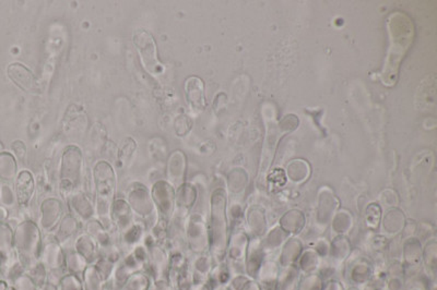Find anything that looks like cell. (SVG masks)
<instances>
[{"label": "cell", "instance_id": "obj_4", "mask_svg": "<svg viewBox=\"0 0 437 290\" xmlns=\"http://www.w3.org/2000/svg\"><path fill=\"white\" fill-rule=\"evenodd\" d=\"M209 242L214 259L223 258L227 244V222H225V197L223 190H216L211 197V220L209 228Z\"/></svg>", "mask_w": 437, "mask_h": 290}, {"label": "cell", "instance_id": "obj_33", "mask_svg": "<svg viewBox=\"0 0 437 290\" xmlns=\"http://www.w3.org/2000/svg\"><path fill=\"white\" fill-rule=\"evenodd\" d=\"M11 150H12L15 157L18 158L20 161L24 162L26 155V146L22 141L17 140L11 144Z\"/></svg>", "mask_w": 437, "mask_h": 290}, {"label": "cell", "instance_id": "obj_21", "mask_svg": "<svg viewBox=\"0 0 437 290\" xmlns=\"http://www.w3.org/2000/svg\"><path fill=\"white\" fill-rule=\"evenodd\" d=\"M79 229H80V222L78 218L69 213L68 215L64 216L57 229L55 231L54 239L63 246V249L69 248L68 244L76 237Z\"/></svg>", "mask_w": 437, "mask_h": 290}, {"label": "cell", "instance_id": "obj_2", "mask_svg": "<svg viewBox=\"0 0 437 290\" xmlns=\"http://www.w3.org/2000/svg\"><path fill=\"white\" fill-rule=\"evenodd\" d=\"M15 252L26 272L37 267L41 262L43 239L42 231L33 220H24L15 228Z\"/></svg>", "mask_w": 437, "mask_h": 290}, {"label": "cell", "instance_id": "obj_23", "mask_svg": "<svg viewBox=\"0 0 437 290\" xmlns=\"http://www.w3.org/2000/svg\"><path fill=\"white\" fill-rule=\"evenodd\" d=\"M65 252V267L68 274L75 275L79 280H82L84 273L89 267L86 260L77 253L73 248L64 249Z\"/></svg>", "mask_w": 437, "mask_h": 290}, {"label": "cell", "instance_id": "obj_5", "mask_svg": "<svg viewBox=\"0 0 437 290\" xmlns=\"http://www.w3.org/2000/svg\"><path fill=\"white\" fill-rule=\"evenodd\" d=\"M147 263V248L136 246L131 251L124 254L113 271L106 290H120L129 278L136 273L145 272Z\"/></svg>", "mask_w": 437, "mask_h": 290}, {"label": "cell", "instance_id": "obj_9", "mask_svg": "<svg viewBox=\"0 0 437 290\" xmlns=\"http://www.w3.org/2000/svg\"><path fill=\"white\" fill-rule=\"evenodd\" d=\"M150 191L156 213L159 216V220L156 224L169 228L175 213L174 186L169 184L167 179H160L154 182Z\"/></svg>", "mask_w": 437, "mask_h": 290}, {"label": "cell", "instance_id": "obj_28", "mask_svg": "<svg viewBox=\"0 0 437 290\" xmlns=\"http://www.w3.org/2000/svg\"><path fill=\"white\" fill-rule=\"evenodd\" d=\"M137 148H138V145L133 137H126L125 140L122 141L120 150H118V162L122 165L127 164L128 162L131 161V157L137 151Z\"/></svg>", "mask_w": 437, "mask_h": 290}, {"label": "cell", "instance_id": "obj_17", "mask_svg": "<svg viewBox=\"0 0 437 290\" xmlns=\"http://www.w3.org/2000/svg\"><path fill=\"white\" fill-rule=\"evenodd\" d=\"M68 204L71 207V213L75 218H78L82 222H88L95 215V205L89 199L88 195L82 191H75L68 197Z\"/></svg>", "mask_w": 437, "mask_h": 290}, {"label": "cell", "instance_id": "obj_32", "mask_svg": "<svg viewBox=\"0 0 437 290\" xmlns=\"http://www.w3.org/2000/svg\"><path fill=\"white\" fill-rule=\"evenodd\" d=\"M28 274L31 276L32 280L37 284V287H41V286L44 285L47 282L46 269L43 267L41 262L33 269H31L30 272H28Z\"/></svg>", "mask_w": 437, "mask_h": 290}, {"label": "cell", "instance_id": "obj_20", "mask_svg": "<svg viewBox=\"0 0 437 290\" xmlns=\"http://www.w3.org/2000/svg\"><path fill=\"white\" fill-rule=\"evenodd\" d=\"M15 231L7 222L0 223V259H1V271L3 267L8 265L11 261L17 259L15 252Z\"/></svg>", "mask_w": 437, "mask_h": 290}, {"label": "cell", "instance_id": "obj_22", "mask_svg": "<svg viewBox=\"0 0 437 290\" xmlns=\"http://www.w3.org/2000/svg\"><path fill=\"white\" fill-rule=\"evenodd\" d=\"M73 250L86 260L89 265H94L100 258L97 244L91 237L82 233L73 241Z\"/></svg>", "mask_w": 437, "mask_h": 290}, {"label": "cell", "instance_id": "obj_1", "mask_svg": "<svg viewBox=\"0 0 437 290\" xmlns=\"http://www.w3.org/2000/svg\"><path fill=\"white\" fill-rule=\"evenodd\" d=\"M94 189H95V214L97 220L109 231L112 225L111 210L116 199L118 179L111 164L100 161L93 168Z\"/></svg>", "mask_w": 437, "mask_h": 290}, {"label": "cell", "instance_id": "obj_14", "mask_svg": "<svg viewBox=\"0 0 437 290\" xmlns=\"http://www.w3.org/2000/svg\"><path fill=\"white\" fill-rule=\"evenodd\" d=\"M7 75L21 91L35 93L37 91V80L29 68L20 62H13L7 68Z\"/></svg>", "mask_w": 437, "mask_h": 290}, {"label": "cell", "instance_id": "obj_15", "mask_svg": "<svg viewBox=\"0 0 437 290\" xmlns=\"http://www.w3.org/2000/svg\"><path fill=\"white\" fill-rule=\"evenodd\" d=\"M186 168H187V162H186L185 154L180 150L174 151L167 160V180L174 186L175 189L183 184H185Z\"/></svg>", "mask_w": 437, "mask_h": 290}, {"label": "cell", "instance_id": "obj_13", "mask_svg": "<svg viewBox=\"0 0 437 290\" xmlns=\"http://www.w3.org/2000/svg\"><path fill=\"white\" fill-rule=\"evenodd\" d=\"M111 222L115 231L120 233V237L125 235L136 225L135 215L125 199H115L111 210Z\"/></svg>", "mask_w": 437, "mask_h": 290}, {"label": "cell", "instance_id": "obj_40", "mask_svg": "<svg viewBox=\"0 0 437 290\" xmlns=\"http://www.w3.org/2000/svg\"><path fill=\"white\" fill-rule=\"evenodd\" d=\"M7 290H13V288L11 287V286H8V288H7Z\"/></svg>", "mask_w": 437, "mask_h": 290}, {"label": "cell", "instance_id": "obj_26", "mask_svg": "<svg viewBox=\"0 0 437 290\" xmlns=\"http://www.w3.org/2000/svg\"><path fill=\"white\" fill-rule=\"evenodd\" d=\"M192 272H193L194 282H206L210 276L211 259L206 254H201L196 260L194 265H192Z\"/></svg>", "mask_w": 437, "mask_h": 290}, {"label": "cell", "instance_id": "obj_27", "mask_svg": "<svg viewBox=\"0 0 437 290\" xmlns=\"http://www.w3.org/2000/svg\"><path fill=\"white\" fill-rule=\"evenodd\" d=\"M150 278L145 272L136 273L131 276L120 290H148L150 286Z\"/></svg>", "mask_w": 437, "mask_h": 290}, {"label": "cell", "instance_id": "obj_35", "mask_svg": "<svg viewBox=\"0 0 437 290\" xmlns=\"http://www.w3.org/2000/svg\"><path fill=\"white\" fill-rule=\"evenodd\" d=\"M9 212L6 207L0 205V223H6L8 220Z\"/></svg>", "mask_w": 437, "mask_h": 290}, {"label": "cell", "instance_id": "obj_11", "mask_svg": "<svg viewBox=\"0 0 437 290\" xmlns=\"http://www.w3.org/2000/svg\"><path fill=\"white\" fill-rule=\"evenodd\" d=\"M186 238L190 251L198 255L206 253L210 248L209 231L201 214H192L186 220Z\"/></svg>", "mask_w": 437, "mask_h": 290}, {"label": "cell", "instance_id": "obj_10", "mask_svg": "<svg viewBox=\"0 0 437 290\" xmlns=\"http://www.w3.org/2000/svg\"><path fill=\"white\" fill-rule=\"evenodd\" d=\"M147 263L145 273L150 280H169V252L167 246L156 244L154 239L146 241Z\"/></svg>", "mask_w": 437, "mask_h": 290}, {"label": "cell", "instance_id": "obj_12", "mask_svg": "<svg viewBox=\"0 0 437 290\" xmlns=\"http://www.w3.org/2000/svg\"><path fill=\"white\" fill-rule=\"evenodd\" d=\"M39 223L45 233H53L64 218V204L57 197H47L39 206Z\"/></svg>", "mask_w": 437, "mask_h": 290}, {"label": "cell", "instance_id": "obj_30", "mask_svg": "<svg viewBox=\"0 0 437 290\" xmlns=\"http://www.w3.org/2000/svg\"><path fill=\"white\" fill-rule=\"evenodd\" d=\"M11 287L13 288V290H37L39 287H37V284L34 282V280H32L31 276H30L28 273H24V274L20 275L18 278L13 280L12 284H11Z\"/></svg>", "mask_w": 437, "mask_h": 290}, {"label": "cell", "instance_id": "obj_36", "mask_svg": "<svg viewBox=\"0 0 437 290\" xmlns=\"http://www.w3.org/2000/svg\"><path fill=\"white\" fill-rule=\"evenodd\" d=\"M37 290H58V289H57V286L53 285V284H50V282H46V284H44V285L41 286V287H39V289Z\"/></svg>", "mask_w": 437, "mask_h": 290}, {"label": "cell", "instance_id": "obj_8", "mask_svg": "<svg viewBox=\"0 0 437 290\" xmlns=\"http://www.w3.org/2000/svg\"><path fill=\"white\" fill-rule=\"evenodd\" d=\"M41 263L47 272V282L59 285L60 280L68 274L65 267V252L63 246L54 238L43 244Z\"/></svg>", "mask_w": 437, "mask_h": 290}, {"label": "cell", "instance_id": "obj_39", "mask_svg": "<svg viewBox=\"0 0 437 290\" xmlns=\"http://www.w3.org/2000/svg\"><path fill=\"white\" fill-rule=\"evenodd\" d=\"M0 280H1V259H0Z\"/></svg>", "mask_w": 437, "mask_h": 290}, {"label": "cell", "instance_id": "obj_38", "mask_svg": "<svg viewBox=\"0 0 437 290\" xmlns=\"http://www.w3.org/2000/svg\"><path fill=\"white\" fill-rule=\"evenodd\" d=\"M3 145L0 143V153H3Z\"/></svg>", "mask_w": 437, "mask_h": 290}, {"label": "cell", "instance_id": "obj_29", "mask_svg": "<svg viewBox=\"0 0 437 290\" xmlns=\"http://www.w3.org/2000/svg\"><path fill=\"white\" fill-rule=\"evenodd\" d=\"M17 203L16 192L7 182L0 184V205L7 210L15 206Z\"/></svg>", "mask_w": 437, "mask_h": 290}, {"label": "cell", "instance_id": "obj_7", "mask_svg": "<svg viewBox=\"0 0 437 290\" xmlns=\"http://www.w3.org/2000/svg\"><path fill=\"white\" fill-rule=\"evenodd\" d=\"M133 41L147 72L152 75L163 73L164 67L160 60L159 50L154 35L146 29L136 30Z\"/></svg>", "mask_w": 437, "mask_h": 290}, {"label": "cell", "instance_id": "obj_18", "mask_svg": "<svg viewBox=\"0 0 437 290\" xmlns=\"http://www.w3.org/2000/svg\"><path fill=\"white\" fill-rule=\"evenodd\" d=\"M197 200V190L190 184H183L175 189V213L177 218H185Z\"/></svg>", "mask_w": 437, "mask_h": 290}, {"label": "cell", "instance_id": "obj_19", "mask_svg": "<svg viewBox=\"0 0 437 290\" xmlns=\"http://www.w3.org/2000/svg\"><path fill=\"white\" fill-rule=\"evenodd\" d=\"M185 94L188 105L195 112H203L206 107L205 97V84L201 79L197 77H189L185 81Z\"/></svg>", "mask_w": 437, "mask_h": 290}, {"label": "cell", "instance_id": "obj_24", "mask_svg": "<svg viewBox=\"0 0 437 290\" xmlns=\"http://www.w3.org/2000/svg\"><path fill=\"white\" fill-rule=\"evenodd\" d=\"M18 176V165L13 154L9 152L0 153V179L3 182H12Z\"/></svg>", "mask_w": 437, "mask_h": 290}, {"label": "cell", "instance_id": "obj_34", "mask_svg": "<svg viewBox=\"0 0 437 290\" xmlns=\"http://www.w3.org/2000/svg\"><path fill=\"white\" fill-rule=\"evenodd\" d=\"M148 290H174L169 280H151Z\"/></svg>", "mask_w": 437, "mask_h": 290}, {"label": "cell", "instance_id": "obj_16", "mask_svg": "<svg viewBox=\"0 0 437 290\" xmlns=\"http://www.w3.org/2000/svg\"><path fill=\"white\" fill-rule=\"evenodd\" d=\"M15 192L17 204L21 209L29 206L35 192V180L30 171H22L19 173L15 180Z\"/></svg>", "mask_w": 437, "mask_h": 290}, {"label": "cell", "instance_id": "obj_25", "mask_svg": "<svg viewBox=\"0 0 437 290\" xmlns=\"http://www.w3.org/2000/svg\"><path fill=\"white\" fill-rule=\"evenodd\" d=\"M82 290H106L107 282L101 278L94 265H89L82 276Z\"/></svg>", "mask_w": 437, "mask_h": 290}, {"label": "cell", "instance_id": "obj_37", "mask_svg": "<svg viewBox=\"0 0 437 290\" xmlns=\"http://www.w3.org/2000/svg\"><path fill=\"white\" fill-rule=\"evenodd\" d=\"M8 284H7V282H5V280H0V290H7V288H8Z\"/></svg>", "mask_w": 437, "mask_h": 290}, {"label": "cell", "instance_id": "obj_3", "mask_svg": "<svg viewBox=\"0 0 437 290\" xmlns=\"http://www.w3.org/2000/svg\"><path fill=\"white\" fill-rule=\"evenodd\" d=\"M84 175V154L76 145L64 150L59 167V192L65 200L77 191Z\"/></svg>", "mask_w": 437, "mask_h": 290}, {"label": "cell", "instance_id": "obj_31", "mask_svg": "<svg viewBox=\"0 0 437 290\" xmlns=\"http://www.w3.org/2000/svg\"><path fill=\"white\" fill-rule=\"evenodd\" d=\"M58 290H82V282L75 275L67 274L60 280Z\"/></svg>", "mask_w": 437, "mask_h": 290}, {"label": "cell", "instance_id": "obj_6", "mask_svg": "<svg viewBox=\"0 0 437 290\" xmlns=\"http://www.w3.org/2000/svg\"><path fill=\"white\" fill-rule=\"evenodd\" d=\"M128 204L133 211V215L138 216L143 222V227L154 228L159 220V216L154 206L151 191L141 184L131 186L127 195Z\"/></svg>", "mask_w": 437, "mask_h": 290}]
</instances>
